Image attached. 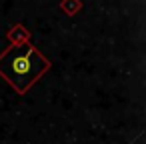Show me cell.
Returning a JSON list of instances; mask_svg holds the SVG:
<instances>
[{
	"mask_svg": "<svg viewBox=\"0 0 146 144\" xmlns=\"http://www.w3.org/2000/svg\"><path fill=\"white\" fill-rule=\"evenodd\" d=\"M46 68L48 62L32 46H12L0 56V74L20 94L26 92Z\"/></svg>",
	"mask_w": 146,
	"mask_h": 144,
	"instance_id": "cell-1",
	"label": "cell"
}]
</instances>
